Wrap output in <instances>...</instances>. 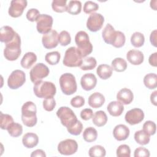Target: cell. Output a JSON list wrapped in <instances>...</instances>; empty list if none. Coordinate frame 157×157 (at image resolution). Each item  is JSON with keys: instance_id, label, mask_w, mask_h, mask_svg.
<instances>
[{"instance_id": "ba28073f", "label": "cell", "mask_w": 157, "mask_h": 157, "mask_svg": "<svg viewBox=\"0 0 157 157\" xmlns=\"http://www.w3.org/2000/svg\"><path fill=\"white\" fill-rule=\"evenodd\" d=\"M49 72V69L45 64L42 63H37L30 71V79L33 83H35L47 77Z\"/></svg>"}, {"instance_id": "d6986e66", "label": "cell", "mask_w": 157, "mask_h": 157, "mask_svg": "<svg viewBox=\"0 0 157 157\" xmlns=\"http://www.w3.org/2000/svg\"><path fill=\"white\" fill-rule=\"evenodd\" d=\"M129 129L126 125L120 124L114 128L113 135L116 140L121 141L126 140L129 137Z\"/></svg>"}, {"instance_id": "9c48e42d", "label": "cell", "mask_w": 157, "mask_h": 157, "mask_svg": "<svg viewBox=\"0 0 157 157\" xmlns=\"http://www.w3.org/2000/svg\"><path fill=\"white\" fill-rule=\"evenodd\" d=\"M26 81V75L25 72L19 69L14 70L12 72L7 79V85L12 90L18 89Z\"/></svg>"}, {"instance_id": "f5cc1de1", "label": "cell", "mask_w": 157, "mask_h": 157, "mask_svg": "<svg viewBox=\"0 0 157 157\" xmlns=\"http://www.w3.org/2000/svg\"><path fill=\"white\" fill-rule=\"evenodd\" d=\"M31 157H36V156L45 157L46 155H45L44 150H42L41 149H37V150H34V151L32 152V153L31 154Z\"/></svg>"}, {"instance_id": "4316f807", "label": "cell", "mask_w": 157, "mask_h": 157, "mask_svg": "<svg viewBox=\"0 0 157 157\" xmlns=\"http://www.w3.org/2000/svg\"><path fill=\"white\" fill-rule=\"evenodd\" d=\"M93 123L98 127L104 126L107 122V117L106 113L102 110L96 111L92 118Z\"/></svg>"}, {"instance_id": "5b68a950", "label": "cell", "mask_w": 157, "mask_h": 157, "mask_svg": "<svg viewBox=\"0 0 157 157\" xmlns=\"http://www.w3.org/2000/svg\"><path fill=\"white\" fill-rule=\"evenodd\" d=\"M82 58L83 57L77 48L71 47L65 52L63 63L67 67H80L82 63Z\"/></svg>"}, {"instance_id": "f6af8a7d", "label": "cell", "mask_w": 157, "mask_h": 157, "mask_svg": "<svg viewBox=\"0 0 157 157\" xmlns=\"http://www.w3.org/2000/svg\"><path fill=\"white\" fill-rule=\"evenodd\" d=\"M56 106V101L53 97L46 98L43 101V107L44 109L48 111H52Z\"/></svg>"}, {"instance_id": "603a6c76", "label": "cell", "mask_w": 157, "mask_h": 157, "mask_svg": "<svg viewBox=\"0 0 157 157\" xmlns=\"http://www.w3.org/2000/svg\"><path fill=\"white\" fill-rule=\"evenodd\" d=\"M38 136L33 132H27L22 138V143L27 148H34L38 144Z\"/></svg>"}, {"instance_id": "8992f818", "label": "cell", "mask_w": 157, "mask_h": 157, "mask_svg": "<svg viewBox=\"0 0 157 157\" xmlns=\"http://www.w3.org/2000/svg\"><path fill=\"white\" fill-rule=\"evenodd\" d=\"M59 85L62 92L66 95H71L76 92L77 82L74 75L71 73H64L59 77Z\"/></svg>"}, {"instance_id": "d590c367", "label": "cell", "mask_w": 157, "mask_h": 157, "mask_svg": "<svg viewBox=\"0 0 157 157\" xmlns=\"http://www.w3.org/2000/svg\"><path fill=\"white\" fill-rule=\"evenodd\" d=\"M0 126L2 129L7 130L9 127L14 122L12 117L9 114H4L0 112Z\"/></svg>"}, {"instance_id": "ee69618b", "label": "cell", "mask_w": 157, "mask_h": 157, "mask_svg": "<svg viewBox=\"0 0 157 157\" xmlns=\"http://www.w3.org/2000/svg\"><path fill=\"white\" fill-rule=\"evenodd\" d=\"M83 129V124L80 121L77 120V122L70 128H67V131L72 135H80Z\"/></svg>"}, {"instance_id": "7bdbcfd3", "label": "cell", "mask_w": 157, "mask_h": 157, "mask_svg": "<svg viewBox=\"0 0 157 157\" xmlns=\"http://www.w3.org/2000/svg\"><path fill=\"white\" fill-rule=\"evenodd\" d=\"M143 130L150 136L154 135L156 130L155 123L150 120L146 121L143 124Z\"/></svg>"}, {"instance_id": "60d3db41", "label": "cell", "mask_w": 157, "mask_h": 157, "mask_svg": "<svg viewBox=\"0 0 157 157\" xmlns=\"http://www.w3.org/2000/svg\"><path fill=\"white\" fill-rule=\"evenodd\" d=\"M98 4L91 1H86L83 6V12L87 14L94 13V12L98 10Z\"/></svg>"}, {"instance_id": "7c38bea8", "label": "cell", "mask_w": 157, "mask_h": 157, "mask_svg": "<svg viewBox=\"0 0 157 157\" xmlns=\"http://www.w3.org/2000/svg\"><path fill=\"white\" fill-rule=\"evenodd\" d=\"M104 22V18L98 13H92L90 15L87 21L86 27L91 32H96L100 30Z\"/></svg>"}, {"instance_id": "bcb514c9", "label": "cell", "mask_w": 157, "mask_h": 157, "mask_svg": "<svg viewBox=\"0 0 157 157\" xmlns=\"http://www.w3.org/2000/svg\"><path fill=\"white\" fill-rule=\"evenodd\" d=\"M40 15V12L37 9L31 8L28 10L26 16L29 21H34L37 20Z\"/></svg>"}, {"instance_id": "7dc6e473", "label": "cell", "mask_w": 157, "mask_h": 157, "mask_svg": "<svg viewBox=\"0 0 157 157\" xmlns=\"http://www.w3.org/2000/svg\"><path fill=\"white\" fill-rule=\"evenodd\" d=\"M125 41H126V37L124 33H123L120 31H118L117 37L114 44H113V46L116 48H120L124 45Z\"/></svg>"}, {"instance_id": "6da1fadb", "label": "cell", "mask_w": 157, "mask_h": 157, "mask_svg": "<svg viewBox=\"0 0 157 157\" xmlns=\"http://www.w3.org/2000/svg\"><path fill=\"white\" fill-rule=\"evenodd\" d=\"M36 104L32 101H27L21 107V120L28 127L34 126L37 121Z\"/></svg>"}, {"instance_id": "11a10c76", "label": "cell", "mask_w": 157, "mask_h": 157, "mask_svg": "<svg viewBox=\"0 0 157 157\" xmlns=\"http://www.w3.org/2000/svg\"><path fill=\"white\" fill-rule=\"evenodd\" d=\"M156 98H157V91H155L150 95V101L155 106L157 105Z\"/></svg>"}, {"instance_id": "7a4b0ae2", "label": "cell", "mask_w": 157, "mask_h": 157, "mask_svg": "<svg viewBox=\"0 0 157 157\" xmlns=\"http://www.w3.org/2000/svg\"><path fill=\"white\" fill-rule=\"evenodd\" d=\"M33 91L37 97L46 99L53 97L56 94V89L53 83L40 80L34 83Z\"/></svg>"}, {"instance_id": "db71d44e", "label": "cell", "mask_w": 157, "mask_h": 157, "mask_svg": "<svg viewBox=\"0 0 157 157\" xmlns=\"http://www.w3.org/2000/svg\"><path fill=\"white\" fill-rule=\"evenodd\" d=\"M156 30L155 29L153 31L150 36V40L151 44L154 46L156 47Z\"/></svg>"}, {"instance_id": "816d5d0a", "label": "cell", "mask_w": 157, "mask_h": 157, "mask_svg": "<svg viewBox=\"0 0 157 157\" xmlns=\"http://www.w3.org/2000/svg\"><path fill=\"white\" fill-rule=\"evenodd\" d=\"M148 62L152 66L156 67L157 66V52H155L150 55L148 58Z\"/></svg>"}, {"instance_id": "484cf974", "label": "cell", "mask_w": 157, "mask_h": 157, "mask_svg": "<svg viewBox=\"0 0 157 157\" xmlns=\"http://www.w3.org/2000/svg\"><path fill=\"white\" fill-rule=\"evenodd\" d=\"M96 73L101 79L106 80L112 76V69L111 66L108 64H100L96 69Z\"/></svg>"}, {"instance_id": "8fae6325", "label": "cell", "mask_w": 157, "mask_h": 157, "mask_svg": "<svg viewBox=\"0 0 157 157\" xmlns=\"http://www.w3.org/2000/svg\"><path fill=\"white\" fill-rule=\"evenodd\" d=\"M77 142L71 139H65L61 141L58 145V151L63 155H71L77 151Z\"/></svg>"}, {"instance_id": "d4e9b609", "label": "cell", "mask_w": 157, "mask_h": 157, "mask_svg": "<svg viewBox=\"0 0 157 157\" xmlns=\"http://www.w3.org/2000/svg\"><path fill=\"white\" fill-rule=\"evenodd\" d=\"M37 61V56L33 52H27L23 56L20 64L25 69L30 68Z\"/></svg>"}, {"instance_id": "b9f144b4", "label": "cell", "mask_w": 157, "mask_h": 157, "mask_svg": "<svg viewBox=\"0 0 157 157\" xmlns=\"http://www.w3.org/2000/svg\"><path fill=\"white\" fill-rule=\"evenodd\" d=\"M117 156L118 157H130L131 149L128 145H120L117 149Z\"/></svg>"}, {"instance_id": "f35d334b", "label": "cell", "mask_w": 157, "mask_h": 157, "mask_svg": "<svg viewBox=\"0 0 157 157\" xmlns=\"http://www.w3.org/2000/svg\"><path fill=\"white\" fill-rule=\"evenodd\" d=\"M10 136L13 137H17L21 135L23 132V127L21 124L17 123H13L7 129Z\"/></svg>"}, {"instance_id": "52a82bcc", "label": "cell", "mask_w": 157, "mask_h": 157, "mask_svg": "<svg viewBox=\"0 0 157 157\" xmlns=\"http://www.w3.org/2000/svg\"><path fill=\"white\" fill-rule=\"evenodd\" d=\"M56 115L59 118L61 124L67 128L72 126L78 120L73 110L66 106L59 107L56 112Z\"/></svg>"}, {"instance_id": "3957f363", "label": "cell", "mask_w": 157, "mask_h": 157, "mask_svg": "<svg viewBox=\"0 0 157 157\" xmlns=\"http://www.w3.org/2000/svg\"><path fill=\"white\" fill-rule=\"evenodd\" d=\"M21 52V38L18 34L17 33L15 38L6 44L4 56L7 60L15 61L20 56Z\"/></svg>"}, {"instance_id": "ac0fdd59", "label": "cell", "mask_w": 157, "mask_h": 157, "mask_svg": "<svg viewBox=\"0 0 157 157\" xmlns=\"http://www.w3.org/2000/svg\"><path fill=\"white\" fill-rule=\"evenodd\" d=\"M17 33L9 26H3L0 29V40L6 44L12 41L15 37Z\"/></svg>"}, {"instance_id": "277c9868", "label": "cell", "mask_w": 157, "mask_h": 157, "mask_svg": "<svg viewBox=\"0 0 157 157\" xmlns=\"http://www.w3.org/2000/svg\"><path fill=\"white\" fill-rule=\"evenodd\" d=\"M75 42L82 57H86L93 51V45L90 41L88 34L84 31L77 33Z\"/></svg>"}, {"instance_id": "836d02e7", "label": "cell", "mask_w": 157, "mask_h": 157, "mask_svg": "<svg viewBox=\"0 0 157 157\" xmlns=\"http://www.w3.org/2000/svg\"><path fill=\"white\" fill-rule=\"evenodd\" d=\"M97 61L94 57H86L85 58L83 61L82 63L80 65V67L82 70L87 71V70H92L96 66Z\"/></svg>"}, {"instance_id": "8d00e7d4", "label": "cell", "mask_w": 157, "mask_h": 157, "mask_svg": "<svg viewBox=\"0 0 157 157\" xmlns=\"http://www.w3.org/2000/svg\"><path fill=\"white\" fill-rule=\"evenodd\" d=\"M66 0H53L52 2V7L53 10L56 12H67V5Z\"/></svg>"}, {"instance_id": "30bf717a", "label": "cell", "mask_w": 157, "mask_h": 157, "mask_svg": "<svg viewBox=\"0 0 157 157\" xmlns=\"http://www.w3.org/2000/svg\"><path fill=\"white\" fill-rule=\"evenodd\" d=\"M53 20L47 14H40L36 20V28L40 34H47L52 30Z\"/></svg>"}, {"instance_id": "74e56055", "label": "cell", "mask_w": 157, "mask_h": 157, "mask_svg": "<svg viewBox=\"0 0 157 157\" xmlns=\"http://www.w3.org/2000/svg\"><path fill=\"white\" fill-rule=\"evenodd\" d=\"M61 55L57 51L47 53L45 56V60L50 65L58 64L60 60Z\"/></svg>"}, {"instance_id": "f1b7e54d", "label": "cell", "mask_w": 157, "mask_h": 157, "mask_svg": "<svg viewBox=\"0 0 157 157\" xmlns=\"http://www.w3.org/2000/svg\"><path fill=\"white\" fill-rule=\"evenodd\" d=\"M112 70L116 72H121L124 71L127 68V63L125 59L122 58H116L112 61L111 63Z\"/></svg>"}, {"instance_id": "9a60e30c", "label": "cell", "mask_w": 157, "mask_h": 157, "mask_svg": "<svg viewBox=\"0 0 157 157\" xmlns=\"http://www.w3.org/2000/svg\"><path fill=\"white\" fill-rule=\"evenodd\" d=\"M43 46L47 49L55 48L58 44V33L55 29L43 35L42 38Z\"/></svg>"}, {"instance_id": "c3c4849f", "label": "cell", "mask_w": 157, "mask_h": 157, "mask_svg": "<svg viewBox=\"0 0 157 157\" xmlns=\"http://www.w3.org/2000/svg\"><path fill=\"white\" fill-rule=\"evenodd\" d=\"M71 104L75 108H79L85 104V99L81 96H76L71 99Z\"/></svg>"}, {"instance_id": "681fc988", "label": "cell", "mask_w": 157, "mask_h": 157, "mask_svg": "<svg viewBox=\"0 0 157 157\" xmlns=\"http://www.w3.org/2000/svg\"><path fill=\"white\" fill-rule=\"evenodd\" d=\"M150 155V151L146 148L139 147L137 148L134 153V157H149Z\"/></svg>"}, {"instance_id": "1f68e13d", "label": "cell", "mask_w": 157, "mask_h": 157, "mask_svg": "<svg viewBox=\"0 0 157 157\" xmlns=\"http://www.w3.org/2000/svg\"><path fill=\"white\" fill-rule=\"evenodd\" d=\"M82 10V3L80 1H70L67 5V12L71 15H77Z\"/></svg>"}, {"instance_id": "5bb4252c", "label": "cell", "mask_w": 157, "mask_h": 157, "mask_svg": "<svg viewBox=\"0 0 157 157\" xmlns=\"http://www.w3.org/2000/svg\"><path fill=\"white\" fill-rule=\"evenodd\" d=\"M125 121L131 125L140 123L144 118V113L139 108H134L128 111L124 116Z\"/></svg>"}, {"instance_id": "cb8c5ba5", "label": "cell", "mask_w": 157, "mask_h": 157, "mask_svg": "<svg viewBox=\"0 0 157 157\" xmlns=\"http://www.w3.org/2000/svg\"><path fill=\"white\" fill-rule=\"evenodd\" d=\"M107 109L108 112L113 117H118L121 115L124 110L123 104L118 101H114L110 102L107 107Z\"/></svg>"}, {"instance_id": "f907efd6", "label": "cell", "mask_w": 157, "mask_h": 157, "mask_svg": "<svg viewBox=\"0 0 157 157\" xmlns=\"http://www.w3.org/2000/svg\"><path fill=\"white\" fill-rule=\"evenodd\" d=\"M93 117V112L91 109H84L80 112V117L83 120H88Z\"/></svg>"}, {"instance_id": "f546056e", "label": "cell", "mask_w": 157, "mask_h": 157, "mask_svg": "<svg viewBox=\"0 0 157 157\" xmlns=\"http://www.w3.org/2000/svg\"><path fill=\"white\" fill-rule=\"evenodd\" d=\"M150 135L145 132L143 129L137 131L134 134V139L136 142L142 145H147L150 142Z\"/></svg>"}, {"instance_id": "44dd1931", "label": "cell", "mask_w": 157, "mask_h": 157, "mask_svg": "<svg viewBox=\"0 0 157 157\" xmlns=\"http://www.w3.org/2000/svg\"><path fill=\"white\" fill-rule=\"evenodd\" d=\"M134 95L132 91L127 88L121 89L117 94V99L123 104H129L133 100Z\"/></svg>"}, {"instance_id": "e0dca14e", "label": "cell", "mask_w": 157, "mask_h": 157, "mask_svg": "<svg viewBox=\"0 0 157 157\" xmlns=\"http://www.w3.org/2000/svg\"><path fill=\"white\" fill-rule=\"evenodd\" d=\"M97 83V78L92 73H87L82 75L80 79V84L82 88L85 91L93 89Z\"/></svg>"}, {"instance_id": "4fadbf2b", "label": "cell", "mask_w": 157, "mask_h": 157, "mask_svg": "<svg viewBox=\"0 0 157 157\" xmlns=\"http://www.w3.org/2000/svg\"><path fill=\"white\" fill-rule=\"evenodd\" d=\"M27 1L26 0H12L9 8L8 13L9 15L13 18L20 17L25 9L27 6Z\"/></svg>"}, {"instance_id": "ffe728a7", "label": "cell", "mask_w": 157, "mask_h": 157, "mask_svg": "<svg viewBox=\"0 0 157 157\" xmlns=\"http://www.w3.org/2000/svg\"><path fill=\"white\" fill-rule=\"evenodd\" d=\"M128 61L133 65H139L144 61V56L143 53L137 50H131L126 54Z\"/></svg>"}, {"instance_id": "d6a6232c", "label": "cell", "mask_w": 157, "mask_h": 157, "mask_svg": "<svg viewBox=\"0 0 157 157\" xmlns=\"http://www.w3.org/2000/svg\"><path fill=\"white\" fill-rule=\"evenodd\" d=\"M145 42V37L144 34L140 32L134 33L131 37V43L134 47H142Z\"/></svg>"}, {"instance_id": "7402d4cb", "label": "cell", "mask_w": 157, "mask_h": 157, "mask_svg": "<svg viewBox=\"0 0 157 157\" xmlns=\"http://www.w3.org/2000/svg\"><path fill=\"white\" fill-rule=\"evenodd\" d=\"M88 102L89 105L93 108H99L105 102V97L101 93L95 92L89 96Z\"/></svg>"}, {"instance_id": "e575fe53", "label": "cell", "mask_w": 157, "mask_h": 157, "mask_svg": "<svg viewBox=\"0 0 157 157\" xmlns=\"http://www.w3.org/2000/svg\"><path fill=\"white\" fill-rule=\"evenodd\" d=\"M88 154L90 157H104L106 155V151L102 146L97 145L90 148Z\"/></svg>"}, {"instance_id": "2e32d148", "label": "cell", "mask_w": 157, "mask_h": 157, "mask_svg": "<svg viewBox=\"0 0 157 157\" xmlns=\"http://www.w3.org/2000/svg\"><path fill=\"white\" fill-rule=\"evenodd\" d=\"M118 34V31H115L114 28L110 24L106 25L102 32V36L106 44L113 45Z\"/></svg>"}, {"instance_id": "ab89813d", "label": "cell", "mask_w": 157, "mask_h": 157, "mask_svg": "<svg viewBox=\"0 0 157 157\" xmlns=\"http://www.w3.org/2000/svg\"><path fill=\"white\" fill-rule=\"evenodd\" d=\"M71 42L70 34L67 31H62L58 34V42L62 46H66Z\"/></svg>"}, {"instance_id": "83f0119b", "label": "cell", "mask_w": 157, "mask_h": 157, "mask_svg": "<svg viewBox=\"0 0 157 157\" xmlns=\"http://www.w3.org/2000/svg\"><path fill=\"white\" fill-rule=\"evenodd\" d=\"M145 86L150 90H153L157 86V75L155 73H149L145 75L144 78Z\"/></svg>"}, {"instance_id": "4dcf8cb0", "label": "cell", "mask_w": 157, "mask_h": 157, "mask_svg": "<svg viewBox=\"0 0 157 157\" xmlns=\"http://www.w3.org/2000/svg\"><path fill=\"white\" fill-rule=\"evenodd\" d=\"M98 137L97 130L93 127L86 128L83 132V138L87 142H92Z\"/></svg>"}]
</instances>
